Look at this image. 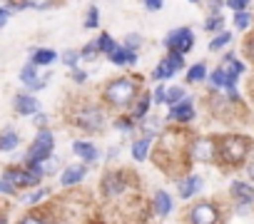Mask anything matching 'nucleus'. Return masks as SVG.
<instances>
[{
	"instance_id": "obj_32",
	"label": "nucleus",
	"mask_w": 254,
	"mask_h": 224,
	"mask_svg": "<svg viewBox=\"0 0 254 224\" xmlns=\"http://www.w3.org/2000/svg\"><path fill=\"white\" fill-rule=\"evenodd\" d=\"M152 77H155V80H165V77H172V72H170V67H167V62H165V60L160 62V67H155Z\"/></svg>"
},
{
	"instance_id": "obj_30",
	"label": "nucleus",
	"mask_w": 254,
	"mask_h": 224,
	"mask_svg": "<svg viewBox=\"0 0 254 224\" xmlns=\"http://www.w3.org/2000/svg\"><path fill=\"white\" fill-rule=\"evenodd\" d=\"M249 23H252V15H249V13H244V10H242V13H234V25H237V28L244 30V28H249Z\"/></svg>"
},
{
	"instance_id": "obj_23",
	"label": "nucleus",
	"mask_w": 254,
	"mask_h": 224,
	"mask_svg": "<svg viewBox=\"0 0 254 224\" xmlns=\"http://www.w3.org/2000/svg\"><path fill=\"white\" fill-rule=\"evenodd\" d=\"M165 62H167V67H170V72H172V75H175L177 70H182V67H185V60H182V55H180V53H170Z\"/></svg>"
},
{
	"instance_id": "obj_24",
	"label": "nucleus",
	"mask_w": 254,
	"mask_h": 224,
	"mask_svg": "<svg viewBox=\"0 0 254 224\" xmlns=\"http://www.w3.org/2000/svg\"><path fill=\"white\" fill-rule=\"evenodd\" d=\"M204 75H207V70H204V62H197L194 67H190V72H187V80H190V82H199V80H204Z\"/></svg>"
},
{
	"instance_id": "obj_2",
	"label": "nucleus",
	"mask_w": 254,
	"mask_h": 224,
	"mask_svg": "<svg viewBox=\"0 0 254 224\" xmlns=\"http://www.w3.org/2000/svg\"><path fill=\"white\" fill-rule=\"evenodd\" d=\"M137 95V85L132 80H127V77H120V80H112L107 87H105V100L115 107H127V105H132Z\"/></svg>"
},
{
	"instance_id": "obj_38",
	"label": "nucleus",
	"mask_w": 254,
	"mask_h": 224,
	"mask_svg": "<svg viewBox=\"0 0 254 224\" xmlns=\"http://www.w3.org/2000/svg\"><path fill=\"white\" fill-rule=\"evenodd\" d=\"M100 53V48H97V43H87V48L80 53V55H85V57H92V55H97Z\"/></svg>"
},
{
	"instance_id": "obj_29",
	"label": "nucleus",
	"mask_w": 254,
	"mask_h": 224,
	"mask_svg": "<svg viewBox=\"0 0 254 224\" xmlns=\"http://www.w3.org/2000/svg\"><path fill=\"white\" fill-rule=\"evenodd\" d=\"M100 23V10L97 8H90L87 10V18H85V28H97Z\"/></svg>"
},
{
	"instance_id": "obj_34",
	"label": "nucleus",
	"mask_w": 254,
	"mask_h": 224,
	"mask_svg": "<svg viewBox=\"0 0 254 224\" xmlns=\"http://www.w3.org/2000/svg\"><path fill=\"white\" fill-rule=\"evenodd\" d=\"M252 3V0H227V5L234 10V13H242V10H247V5Z\"/></svg>"
},
{
	"instance_id": "obj_8",
	"label": "nucleus",
	"mask_w": 254,
	"mask_h": 224,
	"mask_svg": "<svg viewBox=\"0 0 254 224\" xmlns=\"http://www.w3.org/2000/svg\"><path fill=\"white\" fill-rule=\"evenodd\" d=\"M3 179H5L8 184H13L15 189H18V187H35V184H40V177L33 174L28 167H25V169H5Z\"/></svg>"
},
{
	"instance_id": "obj_40",
	"label": "nucleus",
	"mask_w": 254,
	"mask_h": 224,
	"mask_svg": "<svg viewBox=\"0 0 254 224\" xmlns=\"http://www.w3.org/2000/svg\"><path fill=\"white\" fill-rule=\"evenodd\" d=\"M145 5H147V10H160L162 8V0H145Z\"/></svg>"
},
{
	"instance_id": "obj_14",
	"label": "nucleus",
	"mask_w": 254,
	"mask_h": 224,
	"mask_svg": "<svg viewBox=\"0 0 254 224\" xmlns=\"http://www.w3.org/2000/svg\"><path fill=\"white\" fill-rule=\"evenodd\" d=\"M199 189H202V177L190 174V177H185V179H182V184H180V197L190 199V197H194Z\"/></svg>"
},
{
	"instance_id": "obj_27",
	"label": "nucleus",
	"mask_w": 254,
	"mask_h": 224,
	"mask_svg": "<svg viewBox=\"0 0 254 224\" xmlns=\"http://www.w3.org/2000/svg\"><path fill=\"white\" fill-rule=\"evenodd\" d=\"M229 40H232V35H229V33H219V35H217V38L209 43V50H212V53H214V50H222Z\"/></svg>"
},
{
	"instance_id": "obj_9",
	"label": "nucleus",
	"mask_w": 254,
	"mask_h": 224,
	"mask_svg": "<svg viewBox=\"0 0 254 224\" xmlns=\"http://www.w3.org/2000/svg\"><path fill=\"white\" fill-rule=\"evenodd\" d=\"M194 117V105L192 100H182L177 105L170 107V120H177V122H190Z\"/></svg>"
},
{
	"instance_id": "obj_16",
	"label": "nucleus",
	"mask_w": 254,
	"mask_h": 224,
	"mask_svg": "<svg viewBox=\"0 0 254 224\" xmlns=\"http://www.w3.org/2000/svg\"><path fill=\"white\" fill-rule=\"evenodd\" d=\"M72 152L80 160H85V162H95L97 160V147L90 145V142H72Z\"/></svg>"
},
{
	"instance_id": "obj_47",
	"label": "nucleus",
	"mask_w": 254,
	"mask_h": 224,
	"mask_svg": "<svg viewBox=\"0 0 254 224\" xmlns=\"http://www.w3.org/2000/svg\"><path fill=\"white\" fill-rule=\"evenodd\" d=\"M92 224H105V222H92Z\"/></svg>"
},
{
	"instance_id": "obj_3",
	"label": "nucleus",
	"mask_w": 254,
	"mask_h": 224,
	"mask_svg": "<svg viewBox=\"0 0 254 224\" xmlns=\"http://www.w3.org/2000/svg\"><path fill=\"white\" fill-rule=\"evenodd\" d=\"M53 145H55L53 132H50V130H40V132L35 135L33 147L28 150L25 165H43L45 160H50V155H53Z\"/></svg>"
},
{
	"instance_id": "obj_31",
	"label": "nucleus",
	"mask_w": 254,
	"mask_h": 224,
	"mask_svg": "<svg viewBox=\"0 0 254 224\" xmlns=\"http://www.w3.org/2000/svg\"><path fill=\"white\" fill-rule=\"evenodd\" d=\"M55 3V0H23V5H28V8H38V10H45V8H50Z\"/></svg>"
},
{
	"instance_id": "obj_10",
	"label": "nucleus",
	"mask_w": 254,
	"mask_h": 224,
	"mask_svg": "<svg viewBox=\"0 0 254 224\" xmlns=\"http://www.w3.org/2000/svg\"><path fill=\"white\" fill-rule=\"evenodd\" d=\"M229 192H232V197H234L239 204H252V202H254V187L247 184V182H232Z\"/></svg>"
},
{
	"instance_id": "obj_43",
	"label": "nucleus",
	"mask_w": 254,
	"mask_h": 224,
	"mask_svg": "<svg viewBox=\"0 0 254 224\" xmlns=\"http://www.w3.org/2000/svg\"><path fill=\"white\" fill-rule=\"evenodd\" d=\"M165 95H167V92H165V87L160 85V87H157V92H155V102H165Z\"/></svg>"
},
{
	"instance_id": "obj_33",
	"label": "nucleus",
	"mask_w": 254,
	"mask_h": 224,
	"mask_svg": "<svg viewBox=\"0 0 254 224\" xmlns=\"http://www.w3.org/2000/svg\"><path fill=\"white\" fill-rule=\"evenodd\" d=\"M77 60H80V53H75V50H67V53L63 55V62H65L67 67H72V70H75Z\"/></svg>"
},
{
	"instance_id": "obj_48",
	"label": "nucleus",
	"mask_w": 254,
	"mask_h": 224,
	"mask_svg": "<svg viewBox=\"0 0 254 224\" xmlns=\"http://www.w3.org/2000/svg\"><path fill=\"white\" fill-rule=\"evenodd\" d=\"M190 3H199V0H190Z\"/></svg>"
},
{
	"instance_id": "obj_19",
	"label": "nucleus",
	"mask_w": 254,
	"mask_h": 224,
	"mask_svg": "<svg viewBox=\"0 0 254 224\" xmlns=\"http://www.w3.org/2000/svg\"><path fill=\"white\" fill-rule=\"evenodd\" d=\"M147 152H150V137H142V140H137L132 145V157L137 162H145L147 160Z\"/></svg>"
},
{
	"instance_id": "obj_15",
	"label": "nucleus",
	"mask_w": 254,
	"mask_h": 224,
	"mask_svg": "<svg viewBox=\"0 0 254 224\" xmlns=\"http://www.w3.org/2000/svg\"><path fill=\"white\" fill-rule=\"evenodd\" d=\"M192 155H194V160H212L217 155V147L209 140H199L192 145Z\"/></svg>"
},
{
	"instance_id": "obj_37",
	"label": "nucleus",
	"mask_w": 254,
	"mask_h": 224,
	"mask_svg": "<svg viewBox=\"0 0 254 224\" xmlns=\"http://www.w3.org/2000/svg\"><path fill=\"white\" fill-rule=\"evenodd\" d=\"M20 224H48L40 214H28V217H23L20 219Z\"/></svg>"
},
{
	"instance_id": "obj_25",
	"label": "nucleus",
	"mask_w": 254,
	"mask_h": 224,
	"mask_svg": "<svg viewBox=\"0 0 254 224\" xmlns=\"http://www.w3.org/2000/svg\"><path fill=\"white\" fill-rule=\"evenodd\" d=\"M97 48H100V53H107V55H110L117 45H115V40H112L107 33H102V35H100V40H97Z\"/></svg>"
},
{
	"instance_id": "obj_21",
	"label": "nucleus",
	"mask_w": 254,
	"mask_h": 224,
	"mask_svg": "<svg viewBox=\"0 0 254 224\" xmlns=\"http://www.w3.org/2000/svg\"><path fill=\"white\" fill-rule=\"evenodd\" d=\"M150 102H152V97H150V92H145V95L140 97L137 107L132 110V120H142V117L147 115V110H150Z\"/></svg>"
},
{
	"instance_id": "obj_11",
	"label": "nucleus",
	"mask_w": 254,
	"mask_h": 224,
	"mask_svg": "<svg viewBox=\"0 0 254 224\" xmlns=\"http://www.w3.org/2000/svg\"><path fill=\"white\" fill-rule=\"evenodd\" d=\"M85 165H72V167H67L65 172H63V177H60V184L63 187H75V184H80L82 179H85Z\"/></svg>"
},
{
	"instance_id": "obj_17",
	"label": "nucleus",
	"mask_w": 254,
	"mask_h": 224,
	"mask_svg": "<svg viewBox=\"0 0 254 224\" xmlns=\"http://www.w3.org/2000/svg\"><path fill=\"white\" fill-rule=\"evenodd\" d=\"M152 204H155V212H157L160 217L170 214V209H172V199H170V194H167L165 189H157V192H155Z\"/></svg>"
},
{
	"instance_id": "obj_22",
	"label": "nucleus",
	"mask_w": 254,
	"mask_h": 224,
	"mask_svg": "<svg viewBox=\"0 0 254 224\" xmlns=\"http://www.w3.org/2000/svg\"><path fill=\"white\" fill-rule=\"evenodd\" d=\"M20 80L25 82V85H30V82H35L38 80V65H33V62H28L23 70H20Z\"/></svg>"
},
{
	"instance_id": "obj_5",
	"label": "nucleus",
	"mask_w": 254,
	"mask_h": 224,
	"mask_svg": "<svg viewBox=\"0 0 254 224\" xmlns=\"http://www.w3.org/2000/svg\"><path fill=\"white\" fill-rule=\"evenodd\" d=\"M165 45L170 48V53H180V55H185L187 50H192V45H194V35H192L190 28H177V30H172V33L167 35Z\"/></svg>"
},
{
	"instance_id": "obj_13",
	"label": "nucleus",
	"mask_w": 254,
	"mask_h": 224,
	"mask_svg": "<svg viewBox=\"0 0 254 224\" xmlns=\"http://www.w3.org/2000/svg\"><path fill=\"white\" fill-rule=\"evenodd\" d=\"M15 110L20 115H38L40 112V102L33 95H18L15 97Z\"/></svg>"
},
{
	"instance_id": "obj_45",
	"label": "nucleus",
	"mask_w": 254,
	"mask_h": 224,
	"mask_svg": "<svg viewBox=\"0 0 254 224\" xmlns=\"http://www.w3.org/2000/svg\"><path fill=\"white\" fill-rule=\"evenodd\" d=\"M249 177L254 179V165H249Z\"/></svg>"
},
{
	"instance_id": "obj_1",
	"label": "nucleus",
	"mask_w": 254,
	"mask_h": 224,
	"mask_svg": "<svg viewBox=\"0 0 254 224\" xmlns=\"http://www.w3.org/2000/svg\"><path fill=\"white\" fill-rule=\"evenodd\" d=\"M252 152V140L244 135H227L217 142V157L222 165L239 167Z\"/></svg>"
},
{
	"instance_id": "obj_41",
	"label": "nucleus",
	"mask_w": 254,
	"mask_h": 224,
	"mask_svg": "<svg viewBox=\"0 0 254 224\" xmlns=\"http://www.w3.org/2000/svg\"><path fill=\"white\" fill-rule=\"evenodd\" d=\"M137 43H140V35H130V38H127V45H125V48L135 50V48H137Z\"/></svg>"
},
{
	"instance_id": "obj_12",
	"label": "nucleus",
	"mask_w": 254,
	"mask_h": 224,
	"mask_svg": "<svg viewBox=\"0 0 254 224\" xmlns=\"http://www.w3.org/2000/svg\"><path fill=\"white\" fill-rule=\"evenodd\" d=\"M107 57H110V62H112V65H135V62H137L135 50H130V48H120V45H117Z\"/></svg>"
},
{
	"instance_id": "obj_39",
	"label": "nucleus",
	"mask_w": 254,
	"mask_h": 224,
	"mask_svg": "<svg viewBox=\"0 0 254 224\" xmlns=\"http://www.w3.org/2000/svg\"><path fill=\"white\" fill-rule=\"evenodd\" d=\"M0 194H15V187L8 184L5 179H0Z\"/></svg>"
},
{
	"instance_id": "obj_42",
	"label": "nucleus",
	"mask_w": 254,
	"mask_h": 224,
	"mask_svg": "<svg viewBox=\"0 0 254 224\" xmlns=\"http://www.w3.org/2000/svg\"><path fill=\"white\" fill-rule=\"evenodd\" d=\"M132 122H135V120H117L115 125H117L120 130H130V127H132Z\"/></svg>"
},
{
	"instance_id": "obj_36",
	"label": "nucleus",
	"mask_w": 254,
	"mask_h": 224,
	"mask_svg": "<svg viewBox=\"0 0 254 224\" xmlns=\"http://www.w3.org/2000/svg\"><path fill=\"white\" fill-rule=\"evenodd\" d=\"M222 25H224V20H222L219 15H214V18H209V20H207V25H204V28H207V30H222Z\"/></svg>"
},
{
	"instance_id": "obj_6",
	"label": "nucleus",
	"mask_w": 254,
	"mask_h": 224,
	"mask_svg": "<svg viewBox=\"0 0 254 224\" xmlns=\"http://www.w3.org/2000/svg\"><path fill=\"white\" fill-rule=\"evenodd\" d=\"M190 224H219V209L212 202H199L190 209Z\"/></svg>"
},
{
	"instance_id": "obj_20",
	"label": "nucleus",
	"mask_w": 254,
	"mask_h": 224,
	"mask_svg": "<svg viewBox=\"0 0 254 224\" xmlns=\"http://www.w3.org/2000/svg\"><path fill=\"white\" fill-rule=\"evenodd\" d=\"M58 60V55H55V50H35L33 53V65H50V62H55Z\"/></svg>"
},
{
	"instance_id": "obj_7",
	"label": "nucleus",
	"mask_w": 254,
	"mask_h": 224,
	"mask_svg": "<svg viewBox=\"0 0 254 224\" xmlns=\"http://www.w3.org/2000/svg\"><path fill=\"white\" fill-rule=\"evenodd\" d=\"M127 187H130V177H127L122 169L110 172V174L102 177V192H105V197H117V194H122Z\"/></svg>"
},
{
	"instance_id": "obj_35",
	"label": "nucleus",
	"mask_w": 254,
	"mask_h": 224,
	"mask_svg": "<svg viewBox=\"0 0 254 224\" xmlns=\"http://www.w3.org/2000/svg\"><path fill=\"white\" fill-rule=\"evenodd\" d=\"M45 194H48V189H38V192H33V194H28V197H25V204H38Z\"/></svg>"
},
{
	"instance_id": "obj_18",
	"label": "nucleus",
	"mask_w": 254,
	"mask_h": 224,
	"mask_svg": "<svg viewBox=\"0 0 254 224\" xmlns=\"http://www.w3.org/2000/svg\"><path fill=\"white\" fill-rule=\"evenodd\" d=\"M20 145V137H18V132H13V130H5L3 135H0V152H10V150H15Z\"/></svg>"
},
{
	"instance_id": "obj_46",
	"label": "nucleus",
	"mask_w": 254,
	"mask_h": 224,
	"mask_svg": "<svg viewBox=\"0 0 254 224\" xmlns=\"http://www.w3.org/2000/svg\"><path fill=\"white\" fill-rule=\"evenodd\" d=\"M0 224H5V217H0Z\"/></svg>"
},
{
	"instance_id": "obj_28",
	"label": "nucleus",
	"mask_w": 254,
	"mask_h": 224,
	"mask_svg": "<svg viewBox=\"0 0 254 224\" xmlns=\"http://www.w3.org/2000/svg\"><path fill=\"white\" fill-rule=\"evenodd\" d=\"M165 100H167V105H177V102L185 100V90H182V87H172V90L165 95Z\"/></svg>"
},
{
	"instance_id": "obj_26",
	"label": "nucleus",
	"mask_w": 254,
	"mask_h": 224,
	"mask_svg": "<svg viewBox=\"0 0 254 224\" xmlns=\"http://www.w3.org/2000/svg\"><path fill=\"white\" fill-rule=\"evenodd\" d=\"M209 82H212V87H224V82H227V72H224V67H217V70L209 75Z\"/></svg>"
},
{
	"instance_id": "obj_44",
	"label": "nucleus",
	"mask_w": 254,
	"mask_h": 224,
	"mask_svg": "<svg viewBox=\"0 0 254 224\" xmlns=\"http://www.w3.org/2000/svg\"><path fill=\"white\" fill-rule=\"evenodd\" d=\"M72 77H75V82H85V72L82 70H72Z\"/></svg>"
},
{
	"instance_id": "obj_4",
	"label": "nucleus",
	"mask_w": 254,
	"mask_h": 224,
	"mask_svg": "<svg viewBox=\"0 0 254 224\" xmlns=\"http://www.w3.org/2000/svg\"><path fill=\"white\" fill-rule=\"evenodd\" d=\"M105 122V115H102V110L100 107H82L75 112V125L85 132H95L100 130Z\"/></svg>"
}]
</instances>
